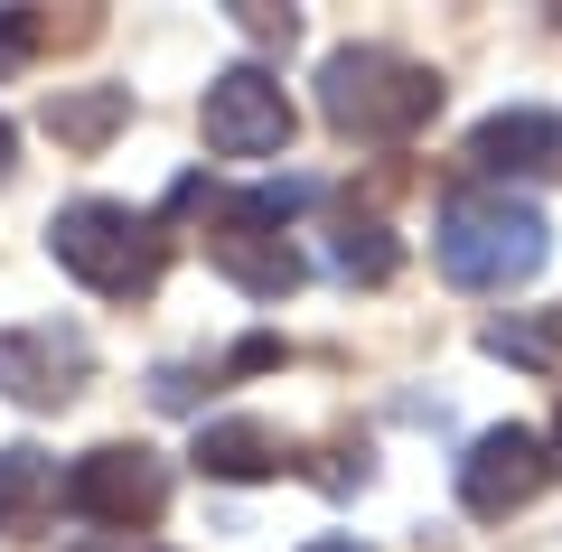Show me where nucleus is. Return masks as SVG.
Returning <instances> with one entry per match:
<instances>
[{"instance_id": "f8f14e48", "label": "nucleus", "mask_w": 562, "mask_h": 552, "mask_svg": "<svg viewBox=\"0 0 562 552\" xmlns=\"http://www.w3.org/2000/svg\"><path fill=\"white\" fill-rule=\"evenodd\" d=\"M132 113V94L122 85H103V94H47V132L66 140V150H103V132Z\"/></svg>"}, {"instance_id": "6e6552de", "label": "nucleus", "mask_w": 562, "mask_h": 552, "mask_svg": "<svg viewBox=\"0 0 562 552\" xmlns=\"http://www.w3.org/2000/svg\"><path fill=\"white\" fill-rule=\"evenodd\" d=\"M198 122H206V150L216 159H272L281 140H291V94H281L262 66H225V76L206 85Z\"/></svg>"}, {"instance_id": "2eb2a0df", "label": "nucleus", "mask_w": 562, "mask_h": 552, "mask_svg": "<svg viewBox=\"0 0 562 552\" xmlns=\"http://www.w3.org/2000/svg\"><path fill=\"white\" fill-rule=\"evenodd\" d=\"M29 47H38V20H29V10H0V76H20Z\"/></svg>"}, {"instance_id": "9d476101", "label": "nucleus", "mask_w": 562, "mask_h": 552, "mask_svg": "<svg viewBox=\"0 0 562 552\" xmlns=\"http://www.w3.org/2000/svg\"><path fill=\"white\" fill-rule=\"evenodd\" d=\"M188 459H198L206 477H235V487L291 469V459H281V440L262 431V421H244V413H235V421H198V450H188Z\"/></svg>"}, {"instance_id": "20e7f679", "label": "nucleus", "mask_w": 562, "mask_h": 552, "mask_svg": "<svg viewBox=\"0 0 562 552\" xmlns=\"http://www.w3.org/2000/svg\"><path fill=\"white\" fill-rule=\"evenodd\" d=\"M206 262H216L244 300H291L301 291V254H291V235H281V216H272L262 188L206 198Z\"/></svg>"}, {"instance_id": "0eeeda50", "label": "nucleus", "mask_w": 562, "mask_h": 552, "mask_svg": "<svg viewBox=\"0 0 562 552\" xmlns=\"http://www.w3.org/2000/svg\"><path fill=\"white\" fill-rule=\"evenodd\" d=\"M85 375H94L85 328H57V318H38V328H0V394H10V403L57 413V403L85 394Z\"/></svg>"}, {"instance_id": "ddd939ff", "label": "nucleus", "mask_w": 562, "mask_h": 552, "mask_svg": "<svg viewBox=\"0 0 562 552\" xmlns=\"http://www.w3.org/2000/svg\"><path fill=\"white\" fill-rule=\"evenodd\" d=\"M487 356H506V365H553L562 356V309H535V318H487V337H479Z\"/></svg>"}, {"instance_id": "1a4fd4ad", "label": "nucleus", "mask_w": 562, "mask_h": 552, "mask_svg": "<svg viewBox=\"0 0 562 552\" xmlns=\"http://www.w3.org/2000/svg\"><path fill=\"white\" fill-rule=\"evenodd\" d=\"M469 178L479 188H506V178H543V169H562V122L553 113H535V103H516V113H487L479 132H469Z\"/></svg>"}, {"instance_id": "f3484780", "label": "nucleus", "mask_w": 562, "mask_h": 552, "mask_svg": "<svg viewBox=\"0 0 562 552\" xmlns=\"http://www.w3.org/2000/svg\"><path fill=\"white\" fill-rule=\"evenodd\" d=\"M310 552H366V543H347V533H319V543H310Z\"/></svg>"}, {"instance_id": "4468645a", "label": "nucleus", "mask_w": 562, "mask_h": 552, "mask_svg": "<svg viewBox=\"0 0 562 552\" xmlns=\"http://www.w3.org/2000/svg\"><path fill=\"white\" fill-rule=\"evenodd\" d=\"M328 262H338V281H366V291H375V281H394V262H403V254H394V235L366 216V225H338Z\"/></svg>"}, {"instance_id": "39448f33", "label": "nucleus", "mask_w": 562, "mask_h": 552, "mask_svg": "<svg viewBox=\"0 0 562 552\" xmlns=\"http://www.w3.org/2000/svg\"><path fill=\"white\" fill-rule=\"evenodd\" d=\"M66 515L94 533H140L169 515V459L140 450V440H103L66 469Z\"/></svg>"}, {"instance_id": "a211bd4d", "label": "nucleus", "mask_w": 562, "mask_h": 552, "mask_svg": "<svg viewBox=\"0 0 562 552\" xmlns=\"http://www.w3.org/2000/svg\"><path fill=\"white\" fill-rule=\"evenodd\" d=\"M543 450H553V469H562V413H553V440H543Z\"/></svg>"}, {"instance_id": "7ed1b4c3", "label": "nucleus", "mask_w": 562, "mask_h": 552, "mask_svg": "<svg viewBox=\"0 0 562 552\" xmlns=\"http://www.w3.org/2000/svg\"><path fill=\"white\" fill-rule=\"evenodd\" d=\"M47 254H57V272H76L85 291L140 300L160 281V262H169V235H160V216H140V206H122V198H76V206L47 216Z\"/></svg>"}, {"instance_id": "f257e3e1", "label": "nucleus", "mask_w": 562, "mask_h": 552, "mask_svg": "<svg viewBox=\"0 0 562 552\" xmlns=\"http://www.w3.org/2000/svg\"><path fill=\"white\" fill-rule=\"evenodd\" d=\"M431 254H441V272L460 281V291H516V281L543 272L553 235H543V206L469 178V188L441 198V216H431Z\"/></svg>"}, {"instance_id": "f03ea898", "label": "nucleus", "mask_w": 562, "mask_h": 552, "mask_svg": "<svg viewBox=\"0 0 562 552\" xmlns=\"http://www.w3.org/2000/svg\"><path fill=\"white\" fill-rule=\"evenodd\" d=\"M319 113L338 140H413L441 113V76L394 57V47H338L319 66Z\"/></svg>"}, {"instance_id": "dca6fc26", "label": "nucleus", "mask_w": 562, "mask_h": 552, "mask_svg": "<svg viewBox=\"0 0 562 552\" xmlns=\"http://www.w3.org/2000/svg\"><path fill=\"white\" fill-rule=\"evenodd\" d=\"M20 169V132H10V122H0V178Z\"/></svg>"}, {"instance_id": "9b49d317", "label": "nucleus", "mask_w": 562, "mask_h": 552, "mask_svg": "<svg viewBox=\"0 0 562 552\" xmlns=\"http://www.w3.org/2000/svg\"><path fill=\"white\" fill-rule=\"evenodd\" d=\"M66 506V477L47 450H0V533H38Z\"/></svg>"}, {"instance_id": "6ab92c4d", "label": "nucleus", "mask_w": 562, "mask_h": 552, "mask_svg": "<svg viewBox=\"0 0 562 552\" xmlns=\"http://www.w3.org/2000/svg\"><path fill=\"white\" fill-rule=\"evenodd\" d=\"M76 552H113V543H76Z\"/></svg>"}, {"instance_id": "423d86ee", "label": "nucleus", "mask_w": 562, "mask_h": 552, "mask_svg": "<svg viewBox=\"0 0 562 552\" xmlns=\"http://www.w3.org/2000/svg\"><path fill=\"white\" fill-rule=\"evenodd\" d=\"M543 477H553V450H543V431H525V421H497V431L469 440L460 459V506L479 515V525H506L516 506H535Z\"/></svg>"}]
</instances>
